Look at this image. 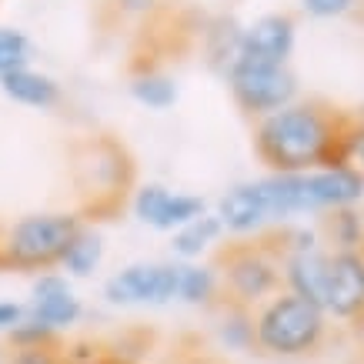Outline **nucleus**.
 I'll return each mask as SVG.
<instances>
[{
    "label": "nucleus",
    "instance_id": "obj_1",
    "mask_svg": "<svg viewBox=\"0 0 364 364\" xmlns=\"http://www.w3.org/2000/svg\"><path fill=\"white\" fill-rule=\"evenodd\" d=\"M331 147V121L318 107H281L257 127V154L281 174L318 164Z\"/></svg>",
    "mask_w": 364,
    "mask_h": 364
},
{
    "label": "nucleus",
    "instance_id": "obj_2",
    "mask_svg": "<svg viewBox=\"0 0 364 364\" xmlns=\"http://www.w3.org/2000/svg\"><path fill=\"white\" fill-rule=\"evenodd\" d=\"M328 334L324 308L298 298V294H277L257 311L254 318V344L274 358H301L314 354Z\"/></svg>",
    "mask_w": 364,
    "mask_h": 364
},
{
    "label": "nucleus",
    "instance_id": "obj_3",
    "mask_svg": "<svg viewBox=\"0 0 364 364\" xmlns=\"http://www.w3.org/2000/svg\"><path fill=\"white\" fill-rule=\"evenodd\" d=\"M77 214H27L21 221H14L0 241V264L21 267V271H47L60 261V254L67 251V244L74 241V234L80 231Z\"/></svg>",
    "mask_w": 364,
    "mask_h": 364
},
{
    "label": "nucleus",
    "instance_id": "obj_4",
    "mask_svg": "<svg viewBox=\"0 0 364 364\" xmlns=\"http://www.w3.org/2000/svg\"><path fill=\"white\" fill-rule=\"evenodd\" d=\"M221 267H224V287L231 294L228 301L244 304V308L271 298L277 284H281V271L261 247H231V251L221 254Z\"/></svg>",
    "mask_w": 364,
    "mask_h": 364
},
{
    "label": "nucleus",
    "instance_id": "obj_5",
    "mask_svg": "<svg viewBox=\"0 0 364 364\" xmlns=\"http://www.w3.org/2000/svg\"><path fill=\"white\" fill-rule=\"evenodd\" d=\"M181 267L174 264H127L104 281V298L111 304H167L177 298Z\"/></svg>",
    "mask_w": 364,
    "mask_h": 364
},
{
    "label": "nucleus",
    "instance_id": "obj_6",
    "mask_svg": "<svg viewBox=\"0 0 364 364\" xmlns=\"http://www.w3.org/2000/svg\"><path fill=\"white\" fill-rule=\"evenodd\" d=\"M231 90L244 111L267 114L287 107L294 97V77L284 67H261V64H234L231 67Z\"/></svg>",
    "mask_w": 364,
    "mask_h": 364
},
{
    "label": "nucleus",
    "instance_id": "obj_7",
    "mask_svg": "<svg viewBox=\"0 0 364 364\" xmlns=\"http://www.w3.org/2000/svg\"><path fill=\"white\" fill-rule=\"evenodd\" d=\"M27 314L37 321H44L50 331L64 334L84 318V304H80V298L74 294L70 277H64L60 271H41L31 284Z\"/></svg>",
    "mask_w": 364,
    "mask_h": 364
},
{
    "label": "nucleus",
    "instance_id": "obj_8",
    "mask_svg": "<svg viewBox=\"0 0 364 364\" xmlns=\"http://www.w3.org/2000/svg\"><path fill=\"white\" fill-rule=\"evenodd\" d=\"M324 314H334L341 321L364 318V251L331 254Z\"/></svg>",
    "mask_w": 364,
    "mask_h": 364
},
{
    "label": "nucleus",
    "instance_id": "obj_9",
    "mask_svg": "<svg viewBox=\"0 0 364 364\" xmlns=\"http://www.w3.org/2000/svg\"><path fill=\"white\" fill-rule=\"evenodd\" d=\"M291 50H294V21L287 14H267L241 33L237 64L284 67Z\"/></svg>",
    "mask_w": 364,
    "mask_h": 364
},
{
    "label": "nucleus",
    "instance_id": "obj_10",
    "mask_svg": "<svg viewBox=\"0 0 364 364\" xmlns=\"http://www.w3.org/2000/svg\"><path fill=\"white\" fill-rule=\"evenodd\" d=\"M134 214L157 231H174V228H184L194 218H200L204 204H200V198H191V194H171L161 184H147L134 198Z\"/></svg>",
    "mask_w": 364,
    "mask_h": 364
},
{
    "label": "nucleus",
    "instance_id": "obj_11",
    "mask_svg": "<svg viewBox=\"0 0 364 364\" xmlns=\"http://www.w3.org/2000/svg\"><path fill=\"white\" fill-rule=\"evenodd\" d=\"M328 267H331V254L314 251H301V254H287L284 261V281L291 287V294L311 301L324 308V294H328Z\"/></svg>",
    "mask_w": 364,
    "mask_h": 364
},
{
    "label": "nucleus",
    "instance_id": "obj_12",
    "mask_svg": "<svg viewBox=\"0 0 364 364\" xmlns=\"http://www.w3.org/2000/svg\"><path fill=\"white\" fill-rule=\"evenodd\" d=\"M308 194L318 208H351L364 198V174L354 167H328L321 174H308Z\"/></svg>",
    "mask_w": 364,
    "mask_h": 364
},
{
    "label": "nucleus",
    "instance_id": "obj_13",
    "mask_svg": "<svg viewBox=\"0 0 364 364\" xmlns=\"http://www.w3.org/2000/svg\"><path fill=\"white\" fill-rule=\"evenodd\" d=\"M0 90L14 100V104H23V107H37V111H47V107H57L60 104V84H57L50 74H41L33 67H23V70H14L7 77H0Z\"/></svg>",
    "mask_w": 364,
    "mask_h": 364
},
{
    "label": "nucleus",
    "instance_id": "obj_14",
    "mask_svg": "<svg viewBox=\"0 0 364 364\" xmlns=\"http://www.w3.org/2000/svg\"><path fill=\"white\" fill-rule=\"evenodd\" d=\"M261 200L267 208V218H287V214H304L314 210V200L308 194V177L304 174H274L257 184Z\"/></svg>",
    "mask_w": 364,
    "mask_h": 364
},
{
    "label": "nucleus",
    "instance_id": "obj_15",
    "mask_svg": "<svg viewBox=\"0 0 364 364\" xmlns=\"http://www.w3.org/2000/svg\"><path fill=\"white\" fill-rule=\"evenodd\" d=\"M218 221H221V228H228V231H234V234L257 231L264 221H271V218H267L264 200H261L257 184H244V188L228 191V194L221 198Z\"/></svg>",
    "mask_w": 364,
    "mask_h": 364
},
{
    "label": "nucleus",
    "instance_id": "obj_16",
    "mask_svg": "<svg viewBox=\"0 0 364 364\" xmlns=\"http://www.w3.org/2000/svg\"><path fill=\"white\" fill-rule=\"evenodd\" d=\"M100 261H104V237L90 228H80L57 264L64 267L60 271L64 277H90L100 267Z\"/></svg>",
    "mask_w": 364,
    "mask_h": 364
},
{
    "label": "nucleus",
    "instance_id": "obj_17",
    "mask_svg": "<svg viewBox=\"0 0 364 364\" xmlns=\"http://www.w3.org/2000/svg\"><path fill=\"white\" fill-rule=\"evenodd\" d=\"M218 338H221L231 351H251L254 348V314L244 304L228 301L218 321Z\"/></svg>",
    "mask_w": 364,
    "mask_h": 364
},
{
    "label": "nucleus",
    "instance_id": "obj_18",
    "mask_svg": "<svg viewBox=\"0 0 364 364\" xmlns=\"http://www.w3.org/2000/svg\"><path fill=\"white\" fill-rule=\"evenodd\" d=\"M221 221L218 218H210V214H200V218H194L191 224H184V228H177L174 234V254H181V257H198L204 247H208L218 234H221Z\"/></svg>",
    "mask_w": 364,
    "mask_h": 364
},
{
    "label": "nucleus",
    "instance_id": "obj_19",
    "mask_svg": "<svg viewBox=\"0 0 364 364\" xmlns=\"http://www.w3.org/2000/svg\"><path fill=\"white\" fill-rule=\"evenodd\" d=\"M31 57L33 47L27 33L17 31V27H0V77L31 67Z\"/></svg>",
    "mask_w": 364,
    "mask_h": 364
},
{
    "label": "nucleus",
    "instance_id": "obj_20",
    "mask_svg": "<svg viewBox=\"0 0 364 364\" xmlns=\"http://www.w3.org/2000/svg\"><path fill=\"white\" fill-rule=\"evenodd\" d=\"M218 291V277L210 267L200 264H188L181 267V281H177V298L188 301V304H210Z\"/></svg>",
    "mask_w": 364,
    "mask_h": 364
},
{
    "label": "nucleus",
    "instance_id": "obj_21",
    "mask_svg": "<svg viewBox=\"0 0 364 364\" xmlns=\"http://www.w3.org/2000/svg\"><path fill=\"white\" fill-rule=\"evenodd\" d=\"M131 94L141 104H147V107H171L177 100V87H174V80L164 77V74H141V77H134L131 84Z\"/></svg>",
    "mask_w": 364,
    "mask_h": 364
},
{
    "label": "nucleus",
    "instance_id": "obj_22",
    "mask_svg": "<svg viewBox=\"0 0 364 364\" xmlns=\"http://www.w3.org/2000/svg\"><path fill=\"white\" fill-rule=\"evenodd\" d=\"M241 27L234 21H218V27L210 31V41H218V44H210V60L218 67H228L231 70L237 64V54H241Z\"/></svg>",
    "mask_w": 364,
    "mask_h": 364
},
{
    "label": "nucleus",
    "instance_id": "obj_23",
    "mask_svg": "<svg viewBox=\"0 0 364 364\" xmlns=\"http://www.w3.org/2000/svg\"><path fill=\"white\" fill-rule=\"evenodd\" d=\"M57 338L60 334L50 331L44 321L31 318V314H23V321L14 328V331H7V341H11L14 351H21V348H54Z\"/></svg>",
    "mask_w": 364,
    "mask_h": 364
},
{
    "label": "nucleus",
    "instance_id": "obj_24",
    "mask_svg": "<svg viewBox=\"0 0 364 364\" xmlns=\"http://www.w3.org/2000/svg\"><path fill=\"white\" fill-rule=\"evenodd\" d=\"M331 231H334V241L341 244V251H358L364 231H361V218L354 210H348V208L338 210V218L331 221Z\"/></svg>",
    "mask_w": 364,
    "mask_h": 364
},
{
    "label": "nucleus",
    "instance_id": "obj_25",
    "mask_svg": "<svg viewBox=\"0 0 364 364\" xmlns=\"http://www.w3.org/2000/svg\"><path fill=\"white\" fill-rule=\"evenodd\" d=\"M7 364H67L64 361V351L54 348H21V351H11Z\"/></svg>",
    "mask_w": 364,
    "mask_h": 364
},
{
    "label": "nucleus",
    "instance_id": "obj_26",
    "mask_svg": "<svg viewBox=\"0 0 364 364\" xmlns=\"http://www.w3.org/2000/svg\"><path fill=\"white\" fill-rule=\"evenodd\" d=\"M23 314H27V304L11 301V298H0V331H4V334L14 331V328L23 321Z\"/></svg>",
    "mask_w": 364,
    "mask_h": 364
},
{
    "label": "nucleus",
    "instance_id": "obj_27",
    "mask_svg": "<svg viewBox=\"0 0 364 364\" xmlns=\"http://www.w3.org/2000/svg\"><path fill=\"white\" fill-rule=\"evenodd\" d=\"M354 0H304V11L314 17H338L351 7Z\"/></svg>",
    "mask_w": 364,
    "mask_h": 364
},
{
    "label": "nucleus",
    "instance_id": "obj_28",
    "mask_svg": "<svg viewBox=\"0 0 364 364\" xmlns=\"http://www.w3.org/2000/svg\"><path fill=\"white\" fill-rule=\"evenodd\" d=\"M117 4H121L124 14H147L157 4V0H117Z\"/></svg>",
    "mask_w": 364,
    "mask_h": 364
},
{
    "label": "nucleus",
    "instance_id": "obj_29",
    "mask_svg": "<svg viewBox=\"0 0 364 364\" xmlns=\"http://www.w3.org/2000/svg\"><path fill=\"white\" fill-rule=\"evenodd\" d=\"M351 151H354V157H358V161L364 164V124L351 134Z\"/></svg>",
    "mask_w": 364,
    "mask_h": 364
},
{
    "label": "nucleus",
    "instance_id": "obj_30",
    "mask_svg": "<svg viewBox=\"0 0 364 364\" xmlns=\"http://www.w3.org/2000/svg\"><path fill=\"white\" fill-rule=\"evenodd\" d=\"M87 364H121V361H117V358H107V354H97V358L87 361Z\"/></svg>",
    "mask_w": 364,
    "mask_h": 364
},
{
    "label": "nucleus",
    "instance_id": "obj_31",
    "mask_svg": "<svg viewBox=\"0 0 364 364\" xmlns=\"http://www.w3.org/2000/svg\"><path fill=\"white\" fill-rule=\"evenodd\" d=\"M194 364H208V361H194Z\"/></svg>",
    "mask_w": 364,
    "mask_h": 364
},
{
    "label": "nucleus",
    "instance_id": "obj_32",
    "mask_svg": "<svg viewBox=\"0 0 364 364\" xmlns=\"http://www.w3.org/2000/svg\"><path fill=\"white\" fill-rule=\"evenodd\" d=\"M0 364H7V361H4V358H0Z\"/></svg>",
    "mask_w": 364,
    "mask_h": 364
}]
</instances>
